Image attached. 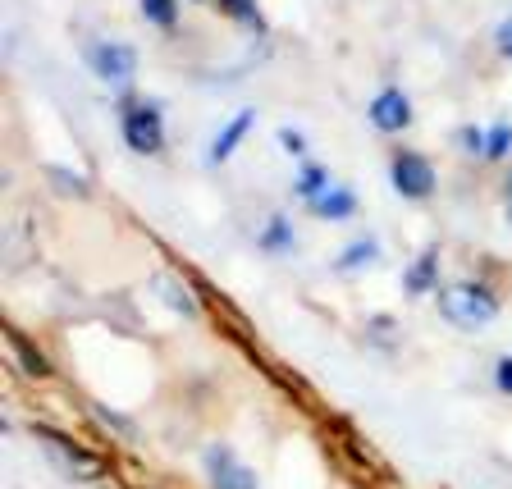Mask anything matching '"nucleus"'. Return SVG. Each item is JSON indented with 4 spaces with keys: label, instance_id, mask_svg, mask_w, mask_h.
I'll use <instances>...</instances> for the list:
<instances>
[{
    "label": "nucleus",
    "instance_id": "16",
    "mask_svg": "<svg viewBox=\"0 0 512 489\" xmlns=\"http://www.w3.org/2000/svg\"><path fill=\"white\" fill-rule=\"evenodd\" d=\"M215 10H220L224 19H234V23H243V28H252V32L266 28V19H261V0H215Z\"/></svg>",
    "mask_w": 512,
    "mask_h": 489
},
{
    "label": "nucleus",
    "instance_id": "24",
    "mask_svg": "<svg viewBox=\"0 0 512 489\" xmlns=\"http://www.w3.org/2000/svg\"><path fill=\"white\" fill-rule=\"evenodd\" d=\"M503 211H508V224H512V170H508V179H503Z\"/></svg>",
    "mask_w": 512,
    "mask_h": 489
},
{
    "label": "nucleus",
    "instance_id": "6",
    "mask_svg": "<svg viewBox=\"0 0 512 489\" xmlns=\"http://www.w3.org/2000/svg\"><path fill=\"white\" fill-rule=\"evenodd\" d=\"M202 467H206V480H211V489H261L256 471L247 467L243 458H238L234 448H224V444L206 448V453H202Z\"/></svg>",
    "mask_w": 512,
    "mask_h": 489
},
{
    "label": "nucleus",
    "instance_id": "1",
    "mask_svg": "<svg viewBox=\"0 0 512 489\" xmlns=\"http://www.w3.org/2000/svg\"><path fill=\"white\" fill-rule=\"evenodd\" d=\"M439 298V316L453 325V330H485L499 320V293L490 284H476V279H458V284H444L435 293Z\"/></svg>",
    "mask_w": 512,
    "mask_h": 489
},
{
    "label": "nucleus",
    "instance_id": "22",
    "mask_svg": "<svg viewBox=\"0 0 512 489\" xmlns=\"http://www.w3.org/2000/svg\"><path fill=\"white\" fill-rule=\"evenodd\" d=\"M494 389H499L503 398H512V357H499V362H494Z\"/></svg>",
    "mask_w": 512,
    "mask_h": 489
},
{
    "label": "nucleus",
    "instance_id": "12",
    "mask_svg": "<svg viewBox=\"0 0 512 489\" xmlns=\"http://www.w3.org/2000/svg\"><path fill=\"white\" fill-rule=\"evenodd\" d=\"M380 252H384V247H380V238H375V234H357L339 256H334V270H339V275H357V270H371L375 261H380Z\"/></svg>",
    "mask_w": 512,
    "mask_h": 489
},
{
    "label": "nucleus",
    "instance_id": "23",
    "mask_svg": "<svg viewBox=\"0 0 512 489\" xmlns=\"http://www.w3.org/2000/svg\"><path fill=\"white\" fill-rule=\"evenodd\" d=\"M96 416H101L106 426H115L119 435H133V426H128V421H124V416H119V412H110V407H101V403H96Z\"/></svg>",
    "mask_w": 512,
    "mask_h": 489
},
{
    "label": "nucleus",
    "instance_id": "3",
    "mask_svg": "<svg viewBox=\"0 0 512 489\" xmlns=\"http://www.w3.org/2000/svg\"><path fill=\"white\" fill-rule=\"evenodd\" d=\"M83 64L115 96L133 92V78H138V51H133L128 42H87L83 46Z\"/></svg>",
    "mask_w": 512,
    "mask_h": 489
},
{
    "label": "nucleus",
    "instance_id": "18",
    "mask_svg": "<svg viewBox=\"0 0 512 489\" xmlns=\"http://www.w3.org/2000/svg\"><path fill=\"white\" fill-rule=\"evenodd\" d=\"M46 174H51V183L60 188V197H92V183H87L83 174H69L64 165H51Z\"/></svg>",
    "mask_w": 512,
    "mask_h": 489
},
{
    "label": "nucleus",
    "instance_id": "8",
    "mask_svg": "<svg viewBox=\"0 0 512 489\" xmlns=\"http://www.w3.org/2000/svg\"><path fill=\"white\" fill-rule=\"evenodd\" d=\"M444 288V270H439V247H421V252L407 261L403 270V293L407 298H430V293H439Z\"/></svg>",
    "mask_w": 512,
    "mask_h": 489
},
{
    "label": "nucleus",
    "instance_id": "7",
    "mask_svg": "<svg viewBox=\"0 0 512 489\" xmlns=\"http://www.w3.org/2000/svg\"><path fill=\"white\" fill-rule=\"evenodd\" d=\"M32 435H37L46 448H51V458L60 462V467L69 471V476H83V480L101 476V467H96L92 453H87L83 444H74V439L64 435V430H55V426H32Z\"/></svg>",
    "mask_w": 512,
    "mask_h": 489
},
{
    "label": "nucleus",
    "instance_id": "20",
    "mask_svg": "<svg viewBox=\"0 0 512 489\" xmlns=\"http://www.w3.org/2000/svg\"><path fill=\"white\" fill-rule=\"evenodd\" d=\"M275 142H279V147H284L293 160H298V165H302V160H311V156H307L311 142H307V133H302V128H288V124H284V128L275 133Z\"/></svg>",
    "mask_w": 512,
    "mask_h": 489
},
{
    "label": "nucleus",
    "instance_id": "15",
    "mask_svg": "<svg viewBox=\"0 0 512 489\" xmlns=\"http://www.w3.org/2000/svg\"><path fill=\"white\" fill-rule=\"evenodd\" d=\"M138 14L151 23V28H160V32H174L179 28V0H138Z\"/></svg>",
    "mask_w": 512,
    "mask_h": 489
},
{
    "label": "nucleus",
    "instance_id": "10",
    "mask_svg": "<svg viewBox=\"0 0 512 489\" xmlns=\"http://www.w3.org/2000/svg\"><path fill=\"white\" fill-rule=\"evenodd\" d=\"M307 211L325 224H348L352 215L362 211V197H357V188H348V183H330L316 202H307Z\"/></svg>",
    "mask_w": 512,
    "mask_h": 489
},
{
    "label": "nucleus",
    "instance_id": "5",
    "mask_svg": "<svg viewBox=\"0 0 512 489\" xmlns=\"http://www.w3.org/2000/svg\"><path fill=\"white\" fill-rule=\"evenodd\" d=\"M366 119H371V128L375 133H407L412 128V119H416V106H412V96L403 92V87H380V92L371 96V106H366Z\"/></svg>",
    "mask_w": 512,
    "mask_h": 489
},
{
    "label": "nucleus",
    "instance_id": "21",
    "mask_svg": "<svg viewBox=\"0 0 512 489\" xmlns=\"http://www.w3.org/2000/svg\"><path fill=\"white\" fill-rule=\"evenodd\" d=\"M494 51H499V60H512V14H503L494 28Z\"/></svg>",
    "mask_w": 512,
    "mask_h": 489
},
{
    "label": "nucleus",
    "instance_id": "25",
    "mask_svg": "<svg viewBox=\"0 0 512 489\" xmlns=\"http://www.w3.org/2000/svg\"><path fill=\"white\" fill-rule=\"evenodd\" d=\"M197 5H215V0H197Z\"/></svg>",
    "mask_w": 512,
    "mask_h": 489
},
{
    "label": "nucleus",
    "instance_id": "11",
    "mask_svg": "<svg viewBox=\"0 0 512 489\" xmlns=\"http://www.w3.org/2000/svg\"><path fill=\"white\" fill-rule=\"evenodd\" d=\"M256 247L266 256H288L293 247H298V229H293V220H288L284 211H270L266 224H261V234H256Z\"/></svg>",
    "mask_w": 512,
    "mask_h": 489
},
{
    "label": "nucleus",
    "instance_id": "13",
    "mask_svg": "<svg viewBox=\"0 0 512 489\" xmlns=\"http://www.w3.org/2000/svg\"><path fill=\"white\" fill-rule=\"evenodd\" d=\"M330 183H334V174L325 170L320 160H302L298 174H293V192H298L302 202H316V197H320L325 188H330Z\"/></svg>",
    "mask_w": 512,
    "mask_h": 489
},
{
    "label": "nucleus",
    "instance_id": "2",
    "mask_svg": "<svg viewBox=\"0 0 512 489\" xmlns=\"http://www.w3.org/2000/svg\"><path fill=\"white\" fill-rule=\"evenodd\" d=\"M115 101H119V138H124V147L142 160H156L165 151V110H160V101L133 92L115 96Z\"/></svg>",
    "mask_w": 512,
    "mask_h": 489
},
{
    "label": "nucleus",
    "instance_id": "14",
    "mask_svg": "<svg viewBox=\"0 0 512 489\" xmlns=\"http://www.w3.org/2000/svg\"><path fill=\"white\" fill-rule=\"evenodd\" d=\"M5 339H10L14 357H19V362H23V371H28V375H32V380H46V375H51V362H46L42 352L32 348V343H28V339H23V334H19V330H5Z\"/></svg>",
    "mask_w": 512,
    "mask_h": 489
},
{
    "label": "nucleus",
    "instance_id": "17",
    "mask_svg": "<svg viewBox=\"0 0 512 489\" xmlns=\"http://www.w3.org/2000/svg\"><path fill=\"white\" fill-rule=\"evenodd\" d=\"M512 156V124L499 119V124L485 128V165H503Z\"/></svg>",
    "mask_w": 512,
    "mask_h": 489
},
{
    "label": "nucleus",
    "instance_id": "19",
    "mask_svg": "<svg viewBox=\"0 0 512 489\" xmlns=\"http://www.w3.org/2000/svg\"><path fill=\"white\" fill-rule=\"evenodd\" d=\"M453 142H458V151L467 160H485V128L480 124H462L458 133H453Z\"/></svg>",
    "mask_w": 512,
    "mask_h": 489
},
{
    "label": "nucleus",
    "instance_id": "4",
    "mask_svg": "<svg viewBox=\"0 0 512 489\" xmlns=\"http://www.w3.org/2000/svg\"><path fill=\"white\" fill-rule=\"evenodd\" d=\"M389 183H394V192L403 197V202H430L439 188V170L435 160L421 156V151H394L389 156Z\"/></svg>",
    "mask_w": 512,
    "mask_h": 489
},
{
    "label": "nucleus",
    "instance_id": "9",
    "mask_svg": "<svg viewBox=\"0 0 512 489\" xmlns=\"http://www.w3.org/2000/svg\"><path fill=\"white\" fill-rule=\"evenodd\" d=\"M256 119H261V115H256L252 106H243L234 119H229V124L220 128V133H215V138H211V147H206V165H211V170H220L224 160H234V151L243 147V142H247V133H252V128H256Z\"/></svg>",
    "mask_w": 512,
    "mask_h": 489
}]
</instances>
